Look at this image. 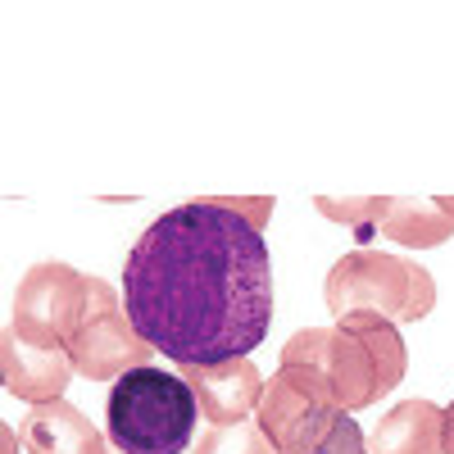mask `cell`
<instances>
[{
    "label": "cell",
    "mask_w": 454,
    "mask_h": 454,
    "mask_svg": "<svg viewBox=\"0 0 454 454\" xmlns=\"http://www.w3.org/2000/svg\"><path fill=\"white\" fill-rule=\"evenodd\" d=\"M123 305L145 346L177 368L250 359L273 323L263 232L214 196L160 214L123 259Z\"/></svg>",
    "instance_id": "1"
},
{
    "label": "cell",
    "mask_w": 454,
    "mask_h": 454,
    "mask_svg": "<svg viewBox=\"0 0 454 454\" xmlns=\"http://www.w3.org/2000/svg\"><path fill=\"white\" fill-rule=\"evenodd\" d=\"M278 359L282 368H314L340 400V409H350V413L395 391L409 368L400 327L372 309L346 314L327 327H300Z\"/></svg>",
    "instance_id": "2"
},
{
    "label": "cell",
    "mask_w": 454,
    "mask_h": 454,
    "mask_svg": "<svg viewBox=\"0 0 454 454\" xmlns=\"http://www.w3.org/2000/svg\"><path fill=\"white\" fill-rule=\"evenodd\" d=\"M254 423L278 454H372L355 413L340 409L314 368L278 364V372L263 382Z\"/></svg>",
    "instance_id": "3"
},
{
    "label": "cell",
    "mask_w": 454,
    "mask_h": 454,
    "mask_svg": "<svg viewBox=\"0 0 454 454\" xmlns=\"http://www.w3.org/2000/svg\"><path fill=\"white\" fill-rule=\"evenodd\" d=\"M200 404L182 372L137 368L119 377L105 404V432L123 454H182L192 445Z\"/></svg>",
    "instance_id": "4"
},
{
    "label": "cell",
    "mask_w": 454,
    "mask_h": 454,
    "mask_svg": "<svg viewBox=\"0 0 454 454\" xmlns=\"http://www.w3.org/2000/svg\"><path fill=\"white\" fill-rule=\"evenodd\" d=\"M323 300L332 318L372 309V314H387L391 323H413L436 309V278L409 254L364 246L332 263Z\"/></svg>",
    "instance_id": "5"
},
{
    "label": "cell",
    "mask_w": 454,
    "mask_h": 454,
    "mask_svg": "<svg viewBox=\"0 0 454 454\" xmlns=\"http://www.w3.org/2000/svg\"><path fill=\"white\" fill-rule=\"evenodd\" d=\"M87 300H91V273H78L73 263L59 259H42L19 278L5 327L36 350H64L87 314Z\"/></svg>",
    "instance_id": "6"
},
{
    "label": "cell",
    "mask_w": 454,
    "mask_h": 454,
    "mask_svg": "<svg viewBox=\"0 0 454 454\" xmlns=\"http://www.w3.org/2000/svg\"><path fill=\"white\" fill-rule=\"evenodd\" d=\"M64 355L73 359L78 377L87 382H119V377L145 368V359L155 355L141 340V332L128 318L123 295L114 291L109 282L91 278V300H87V314L78 323V332L68 336Z\"/></svg>",
    "instance_id": "7"
},
{
    "label": "cell",
    "mask_w": 454,
    "mask_h": 454,
    "mask_svg": "<svg viewBox=\"0 0 454 454\" xmlns=\"http://www.w3.org/2000/svg\"><path fill=\"white\" fill-rule=\"evenodd\" d=\"M182 382L192 387V395H196L200 413L209 419V427L250 423L259 400H263V377H259L254 359H227V364H209V368H182Z\"/></svg>",
    "instance_id": "8"
},
{
    "label": "cell",
    "mask_w": 454,
    "mask_h": 454,
    "mask_svg": "<svg viewBox=\"0 0 454 454\" xmlns=\"http://www.w3.org/2000/svg\"><path fill=\"white\" fill-rule=\"evenodd\" d=\"M0 377H5V391L23 404H51L64 400L68 382L78 377L73 359L64 350H36L27 340H19L10 327L0 332Z\"/></svg>",
    "instance_id": "9"
},
{
    "label": "cell",
    "mask_w": 454,
    "mask_h": 454,
    "mask_svg": "<svg viewBox=\"0 0 454 454\" xmlns=\"http://www.w3.org/2000/svg\"><path fill=\"white\" fill-rule=\"evenodd\" d=\"M19 441H23L27 454H109L100 427L68 400H51V404L27 409Z\"/></svg>",
    "instance_id": "10"
},
{
    "label": "cell",
    "mask_w": 454,
    "mask_h": 454,
    "mask_svg": "<svg viewBox=\"0 0 454 454\" xmlns=\"http://www.w3.org/2000/svg\"><path fill=\"white\" fill-rule=\"evenodd\" d=\"M377 237H387L409 250H432L454 237V196L419 200V196H382V218H377Z\"/></svg>",
    "instance_id": "11"
},
{
    "label": "cell",
    "mask_w": 454,
    "mask_h": 454,
    "mask_svg": "<svg viewBox=\"0 0 454 454\" xmlns=\"http://www.w3.org/2000/svg\"><path fill=\"white\" fill-rule=\"evenodd\" d=\"M445 445V409L432 400H400L372 427V454H441Z\"/></svg>",
    "instance_id": "12"
},
{
    "label": "cell",
    "mask_w": 454,
    "mask_h": 454,
    "mask_svg": "<svg viewBox=\"0 0 454 454\" xmlns=\"http://www.w3.org/2000/svg\"><path fill=\"white\" fill-rule=\"evenodd\" d=\"M314 209L327 218V223H340V227H355V232L368 241L377 237V218H382V196H355V200H336V196H318Z\"/></svg>",
    "instance_id": "13"
},
{
    "label": "cell",
    "mask_w": 454,
    "mask_h": 454,
    "mask_svg": "<svg viewBox=\"0 0 454 454\" xmlns=\"http://www.w3.org/2000/svg\"><path fill=\"white\" fill-rule=\"evenodd\" d=\"M196 454H278V450L259 432V423H232V427H209Z\"/></svg>",
    "instance_id": "14"
},
{
    "label": "cell",
    "mask_w": 454,
    "mask_h": 454,
    "mask_svg": "<svg viewBox=\"0 0 454 454\" xmlns=\"http://www.w3.org/2000/svg\"><path fill=\"white\" fill-rule=\"evenodd\" d=\"M223 209H232L237 218H246L250 227H259V232H263V223H269V214H273V196H254V200H241V196H214Z\"/></svg>",
    "instance_id": "15"
},
{
    "label": "cell",
    "mask_w": 454,
    "mask_h": 454,
    "mask_svg": "<svg viewBox=\"0 0 454 454\" xmlns=\"http://www.w3.org/2000/svg\"><path fill=\"white\" fill-rule=\"evenodd\" d=\"M0 445H5V454H19V432L5 423V427H0Z\"/></svg>",
    "instance_id": "16"
},
{
    "label": "cell",
    "mask_w": 454,
    "mask_h": 454,
    "mask_svg": "<svg viewBox=\"0 0 454 454\" xmlns=\"http://www.w3.org/2000/svg\"><path fill=\"white\" fill-rule=\"evenodd\" d=\"M445 432H450V436H454V400H450V404H445Z\"/></svg>",
    "instance_id": "17"
},
{
    "label": "cell",
    "mask_w": 454,
    "mask_h": 454,
    "mask_svg": "<svg viewBox=\"0 0 454 454\" xmlns=\"http://www.w3.org/2000/svg\"><path fill=\"white\" fill-rule=\"evenodd\" d=\"M441 454H454V436L445 432V445H441Z\"/></svg>",
    "instance_id": "18"
},
{
    "label": "cell",
    "mask_w": 454,
    "mask_h": 454,
    "mask_svg": "<svg viewBox=\"0 0 454 454\" xmlns=\"http://www.w3.org/2000/svg\"><path fill=\"white\" fill-rule=\"evenodd\" d=\"M109 454H114V450H109Z\"/></svg>",
    "instance_id": "19"
}]
</instances>
